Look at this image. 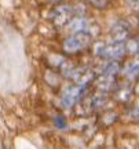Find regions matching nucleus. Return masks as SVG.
Instances as JSON below:
<instances>
[{"label":"nucleus","instance_id":"obj_7","mask_svg":"<svg viewBox=\"0 0 139 149\" xmlns=\"http://www.w3.org/2000/svg\"><path fill=\"white\" fill-rule=\"evenodd\" d=\"M125 76L129 80H136L139 77V53L135 54L134 59L131 61L125 69Z\"/></svg>","mask_w":139,"mask_h":149},{"label":"nucleus","instance_id":"obj_6","mask_svg":"<svg viewBox=\"0 0 139 149\" xmlns=\"http://www.w3.org/2000/svg\"><path fill=\"white\" fill-rule=\"evenodd\" d=\"M73 79H75L76 84L80 86V87H86L88 83H91L92 80L95 79V73L94 70L90 69V68H81V69H75L73 72Z\"/></svg>","mask_w":139,"mask_h":149},{"label":"nucleus","instance_id":"obj_2","mask_svg":"<svg viewBox=\"0 0 139 149\" xmlns=\"http://www.w3.org/2000/svg\"><path fill=\"white\" fill-rule=\"evenodd\" d=\"M124 54H125V44L121 42H112L110 44L103 43L99 57L110 59V61H117V59L123 57Z\"/></svg>","mask_w":139,"mask_h":149},{"label":"nucleus","instance_id":"obj_4","mask_svg":"<svg viewBox=\"0 0 139 149\" xmlns=\"http://www.w3.org/2000/svg\"><path fill=\"white\" fill-rule=\"evenodd\" d=\"M81 93H83V87L80 86H69L66 90H65L64 95H62V105H64L66 109L75 107L76 102L80 100Z\"/></svg>","mask_w":139,"mask_h":149},{"label":"nucleus","instance_id":"obj_12","mask_svg":"<svg viewBox=\"0 0 139 149\" xmlns=\"http://www.w3.org/2000/svg\"><path fill=\"white\" fill-rule=\"evenodd\" d=\"M127 3L134 11H139V0H127Z\"/></svg>","mask_w":139,"mask_h":149},{"label":"nucleus","instance_id":"obj_5","mask_svg":"<svg viewBox=\"0 0 139 149\" xmlns=\"http://www.w3.org/2000/svg\"><path fill=\"white\" fill-rule=\"evenodd\" d=\"M110 37H112V42H125L129 37V26L127 25V22H116L110 28Z\"/></svg>","mask_w":139,"mask_h":149},{"label":"nucleus","instance_id":"obj_8","mask_svg":"<svg viewBox=\"0 0 139 149\" xmlns=\"http://www.w3.org/2000/svg\"><path fill=\"white\" fill-rule=\"evenodd\" d=\"M86 25H87V22L83 17H75V18H72L69 21V29L73 33L86 31Z\"/></svg>","mask_w":139,"mask_h":149},{"label":"nucleus","instance_id":"obj_9","mask_svg":"<svg viewBox=\"0 0 139 149\" xmlns=\"http://www.w3.org/2000/svg\"><path fill=\"white\" fill-rule=\"evenodd\" d=\"M124 44H125V51H128V53H131V54L139 53V42L136 39H129L128 37V39L124 42Z\"/></svg>","mask_w":139,"mask_h":149},{"label":"nucleus","instance_id":"obj_13","mask_svg":"<svg viewBox=\"0 0 139 149\" xmlns=\"http://www.w3.org/2000/svg\"><path fill=\"white\" fill-rule=\"evenodd\" d=\"M50 1H51V3H61L62 0H50Z\"/></svg>","mask_w":139,"mask_h":149},{"label":"nucleus","instance_id":"obj_1","mask_svg":"<svg viewBox=\"0 0 139 149\" xmlns=\"http://www.w3.org/2000/svg\"><path fill=\"white\" fill-rule=\"evenodd\" d=\"M92 42L91 33L87 31H81V32H76L72 36H69L64 42V51L69 54H75L79 51H83L87 48Z\"/></svg>","mask_w":139,"mask_h":149},{"label":"nucleus","instance_id":"obj_3","mask_svg":"<svg viewBox=\"0 0 139 149\" xmlns=\"http://www.w3.org/2000/svg\"><path fill=\"white\" fill-rule=\"evenodd\" d=\"M53 24L55 28H62L72 19V8L69 6H58L53 11Z\"/></svg>","mask_w":139,"mask_h":149},{"label":"nucleus","instance_id":"obj_10","mask_svg":"<svg viewBox=\"0 0 139 149\" xmlns=\"http://www.w3.org/2000/svg\"><path fill=\"white\" fill-rule=\"evenodd\" d=\"M88 3L95 8L103 10V8H107V6L110 4V0H88Z\"/></svg>","mask_w":139,"mask_h":149},{"label":"nucleus","instance_id":"obj_11","mask_svg":"<svg viewBox=\"0 0 139 149\" xmlns=\"http://www.w3.org/2000/svg\"><path fill=\"white\" fill-rule=\"evenodd\" d=\"M55 126H58V128H65L66 127V120L64 116H55Z\"/></svg>","mask_w":139,"mask_h":149}]
</instances>
